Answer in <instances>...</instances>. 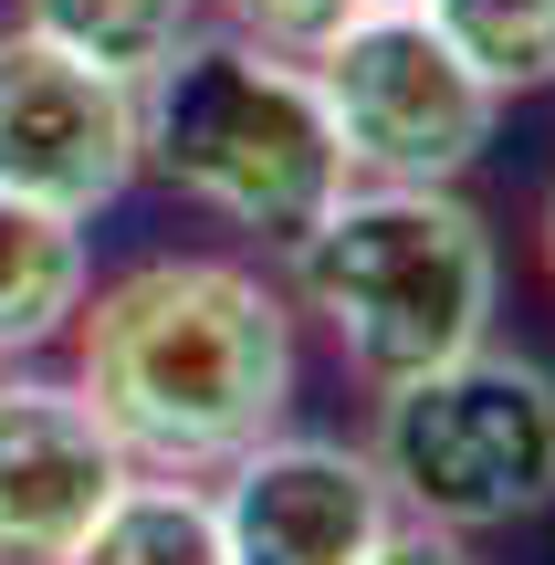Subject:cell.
Instances as JSON below:
<instances>
[{"label": "cell", "mask_w": 555, "mask_h": 565, "mask_svg": "<svg viewBox=\"0 0 555 565\" xmlns=\"http://www.w3.org/2000/svg\"><path fill=\"white\" fill-rule=\"evenodd\" d=\"M63 335L84 408L147 482H221L293 408V303L221 252H158L84 282Z\"/></svg>", "instance_id": "obj_1"}, {"label": "cell", "mask_w": 555, "mask_h": 565, "mask_svg": "<svg viewBox=\"0 0 555 565\" xmlns=\"http://www.w3.org/2000/svg\"><path fill=\"white\" fill-rule=\"evenodd\" d=\"M293 294L367 387H398L493 335L503 252H493V221L461 189L346 179V200L293 242Z\"/></svg>", "instance_id": "obj_2"}, {"label": "cell", "mask_w": 555, "mask_h": 565, "mask_svg": "<svg viewBox=\"0 0 555 565\" xmlns=\"http://www.w3.org/2000/svg\"><path fill=\"white\" fill-rule=\"evenodd\" d=\"M137 168H158L210 221L263 231L284 252L346 200V158L314 105V74L242 32H189L137 84Z\"/></svg>", "instance_id": "obj_3"}, {"label": "cell", "mask_w": 555, "mask_h": 565, "mask_svg": "<svg viewBox=\"0 0 555 565\" xmlns=\"http://www.w3.org/2000/svg\"><path fill=\"white\" fill-rule=\"evenodd\" d=\"M377 482L409 524L440 534H493L555 503V377L524 356H472L430 366V377L377 387Z\"/></svg>", "instance_id": "obj_4"}, {"label": "cell", "mask_w": 555, "mask_h": 565, "mask_svg": "<svg viewBox=\"0 0 555 565\" xmlns=\"http://www.w3.org/2000/svg\"><path fill=\"white\" fill-rule=\"evenodd\" d=\"M305 74L335 126L346 179H377V189H451L503 126V95L430 32L419 0H367Z\"/></svg>", "instance_id": "obj_5"}, {"label": "cell", "mask_w": 555, "mask_h": 565, "mask_svg": "<svg viewBox=\"0 0 555 565\" xmlns=\"http://www.w3.org/2000/svg\"><path fill=\"white\" fill-rule=\"evenodd\" d=\"M137 179V84L63 53L42 32H0V189L63 221H95Z\"/></svg>", "instance_id": "obj_6"}, {"label": "cell", "mask_w": 555, "mask_h": 565, "mask_svg": "<svg viewBox=\"0 0 555 565\" xmlns=\"http://www.w3.org/2000/svg\"><path fill=\"white\" fill-rule=\"evenodd\" d=\"M210 513H221V555L231 565H367L388 545V524H398V503H388L367 450L284 440V429L221 471Z\"/></svg>", "instance_id": "obj_7"}, {"label": "cell", "mask_w": 555, "mask_h": 565, "mask_svg": "<svg viewBox=\"0 0 555 565\" xmlns=\"http://www.w3.org/2000/svg\"><path fill=\"white\" fill-rule=\"evenodd\" d=\"M137 482L84 387L0 377V565H74L105 503Z\"/></svg>", "instance_id": "obj_8"}, {"label": "cell", "mask_w": 555, "mask_h": 565, "mask_svg": "<svg viewBox=\"0 0 555 565\" xmlns=\"http://www.w3.org/2000/svg\"><path fill=\"white\" fill-rule=\"evenodd\" d=\"M84 282H95V263H84V221H63V210L0 189V356L53 345L63 324H74Z\"/></svg>", "instance_id": "obj_9"}, {"label": "cell", "mask_w": 555, "mask_h": 565, "mask_svg": "<svg viewBox=\"0 0 555 565\" xmlns=\"http://www.w3.org/2000/svg\"><path fill=\"white\" fill-rule=\"evenodd\" d=\"M200 21H210V0H21V32L105 63L116 84H147Z\"/></svg>", "instance_id": "obj_10"}, {"label": "cell", "mask_w": 555, "mask_h": 565, "mask_svg": "<svg viewBox=\"0 0 555 565\" xmlns=\"http://www.w3.org/2000/svg\"><path fill=\"white\" fill-rule=\"evenodd\" d=\"M74 565H231V555H221V513H210L200 482H147L137 471Z\"/></svg>", "instance_id": "obj_11"}, {"label": "cell", "mask_w": 555, "mask_h": 565, "mask_svg": "<svg viewBox=\"0 0 555 565\" xmlns=\"http://www.w3.org/2000/svg\"><path fill=\"white\" fill-rule=\"evenodd\" d=\"M419 11L493 95H545L555 84V0H419Z\"/></svg>", "instance_id": "obj_12"}, {"label": "cell", "mask_w": 555, "mask_h": 565, "mask_svg": "<svg viewBox=\"0 0 555 565\" xmlns=\"http://www.w3.org/2000/svg\"><path fill=\"white\" fill-rule=\"evenodd\" d=\"M221 11V32H242V42H263V53H293V63H314L335 32H346L367 0H210Z\"/></svg>", "instance_id": "obj_13"}, {"label": "cell", "mask_w": 555, "mask_h": 565, "mask_svg": "<svg viewBox=\"0 0 555 565\" xmlns=\"http://www.w3.org/2000/svg\"><path fill=\"white\" fill-rule=\"evenodd\" d=\"M367 565H472V545H461V534H440V524H409V513H398L388 545H377Z\"/></svg>", "instance_id": "obj_14"}, {"label": "cell", "mask_w": 555, "mask_h": 565, "mask_svg": "<svg viewBox=\"0 0 555 565\" xmlns=\"http://www.w3.org/2000/svg\"><path fill=\"white\" fill-rule=\"evenodd\" d=\"M545 273H555V189H545Z\"/></svg>", "instance_id": "obj_15"}]
</instances>
